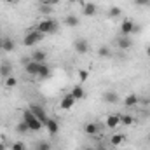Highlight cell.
Instances as JSON below:
<instances>
[{
  "instance_id": "5bb4252c",
  "label": "cell",
  "mask_w": 150,
  "mask_h": 150,
  "mask_svg": "<svg viewBox=\"0 0 150 150\" xmlns=\"http://www.w3.org/2000/svg\"><path fill=\"white\" fill-rule=\"evenodd\" d=\"M84 133L89 134V136H96V134L100 133V126H98L96 122H87V124L84 126Z\"/></svg>"
},
{
  "instance_id": "277c9868",
  "label": "cell",
  "mask_w": 150,
  "mask_h": 150,
  "mask_svg": "<svg viewBox=\"0 0 150 150\" xmlns=\"http://www.w3.org/2000/svg\"><path fill=\"white\" fill-rule=\"evenodd\" d=\"M138 32H140V26H136L133 19H124L122 21V25H120V35L131 37L133 33H138Z\"/></svg>"
},
{
  "instance_id": "836d02e7",
  "label": "cell",
  "mask_w": 150,
  "mask_h": 150,
  "mask_svg": "<svg viewBox=\"0 0 150 150\" xmlns=\"http://www.w3.org/2000/svg\"><path fill=\"white\" fill-rule=\"evenodd\" d=\"M0 150H7V145L4 142H0Z\"/></svg>"
},
{
  "instance_id": "3957f363",
  "label": "cell",
  "mask_w": 150,
  "mask_h": 150,
  "mask_svg": "<svg viewBox=\"0 0 150 150\" xmlns=\"http://www.w3.org/2000/svg\"><path fill=\"white\" fill-rule=\"evenodd\" d=\"M44 40V33H40L38 30H33V32H28L25 38H23V44L26 45V47H35L38 42H42Z\"/></svg>"
},
{
  "instance_id": "52a82bcc",
  "label": "cell",
  "mask_w": 150,
  "mask_h": 150,
  "mask_svg": "<svg viewBox=\"0 0 150 150\" xmlns=\"http://www.w3.org/2000/svg\"><path fill=\"white\" fill-rule=\"evenodd\" d=\"M44 127L47 129V133L51 134V136H56L58 134V131H59V124H58V120H54V119H47V122L44 124Z\"/></svg>"
},
{
  "instance_id": "4316f807",
  "label": "cell",
  "mask_w": 150,
  "mask_h": 150,
  "mask_svg": "<svg viewBox=\"0 0 150 150\" xmlns=\"http://www.w3.org/2000/svg\"><path fill=\"white\" fill-rule=\"evenodd\" d=\"M122 14V11H120V7H117V5H112L110 9H108V18H119Z\"/></svg>"
},
{
  "instance_id": "9c48e42d",
  "label": "cell",
  "mask_w": 150,
  "mask_h": 150,
  "mask_svg": "<svg viewBox=\"0 0 150 150\" xmlns=\"http://www.w3.org/2000/svg\"><path fill=\"white\" fill-rule=\"evenodd\" d=\"M117 47L122 49V51L131 49V47H133V40H131V37H124V35H120V37L117 38Z\"/></svg>"
},
{
  "instance_id": "484cf974",
  "label": "cell",
  "mask_w": 150,
  "mask_h": 150,
  "mask_svg": "<svg viewBox=\"0 0 150 150\" xmlns=\"http://www.w3.org/2000/svg\"><path fill=\"white\" fill-rule=\"evenodd\" d=\"M98 54H100L101 58H110L112 51H110V47H108V45H101V47L98 49Z\"/></svg>"
},
{
  "instance_id": "ffe728a7",
  "label": "cell",
  "mask_w": 150,
  "mask_h": 150,
  "mask_svg": "<svg viewBox=\"0 0 150 150\" xmlns=\"http://www.w3.org/2000/svg\"><path fill=\"white\" fill-rule=\"evenodd\" d=\"M65 25H67V26H70V28H75V26H79V18H77L75 14H70V16H67V18H65Z\"/></svg>"
},
{
  "instance_id": "2e32d148",
  "label": "cell",
  "mask_w": 150,
  "mask_h": 150,
  "mask_svg": "<svg viewBox=\"0 0 150 150\" xmlns=\"http://www.w3.org/2000/svg\"><path fill=\"white\" fill-rule=\"evenodd\" d=\"M14 47H16V42H14L12 38H11V37L4 38V42H2V51H5V52H12V51H14Z\"/></svg>"
},
{
  "instance_id": "8d00e7d4",
  "label": "cell",
  "mask_w": 150,
  "mask_h": 150,
  "mask_svg": "<svg viewBox=\"0 0 150 150\" xmlns=\"http://www.w3.org/2000/svg\"><path fill=\"white\" fill-rule=\"evenodd\" d=\"M5 2H7V4H14L16 0H5Z\"/></svg>"
},
{
  "instance_id": "f35d334b",
  "label": "cell",
  "mask_w": 150,
  "mask_h": 150,
  "mask_svg": "<svg viewBox=\"0 0 150 150\" xmlns=\"http://www.w3.org/2000/svg\"><path fill=\"white\" fill-rule=\"evenodd\" d=\"M68 2H70V4H77V2H79V0H68Z\"/></svg>"
},
{
  "instance_id": "30bf717a",
  "label": "cell",
  "mask_w": 150,
  "mask_h": 150,
  "mask_svg": "<svg viewBox=\"0 0 150 150\" xmlns=\"http://www.w3.org/2000/svg\"><path fill=\"white\" fill-rule=\"evenodd\" d=\"M38 68H40V63L32 61V59H30L28 65H25V72L30 75V77H38Z\"/></svg>"
},
{
  "instance_id": "e575fe53",
  "label": "cell",
  "mask_w": 150,
  "mask_h": 150,
  "mask_svg": "<svg viewBox=\"0 0 150 150\" xmlns=\"http://www.w3.org/2000/svg\"><path fill=\"white\" fill-rule=\"evenodd\" d=\"M147 56H149V58H150V45H149V47H147Z\"/></svg>"
},
{
  "instance_id": "1f68e13d",
  "label": "cell",
  "mask_w": 150,
  "mask_h": 150,
  "mask_svg": "<svg viewBox=\"0 0 150 150\" xmlns=\"http://www.w3.org/2000/svg\"><path fill=\"white\" fill-rule=\"evenodd\" d=\"M40 11H42V12H44V14H49V12H51V7H49V5H47V4H44V5H42V7H40Z\"/></svg>"
},
{
  "instance_id": "ba28073f",
  "label": "cell",
  "mask_w": 150,
  "mask_h": 150,
  "mask_svg": "<svg viewBox=\"0 0 150 150\" xmlns=\"http://www.w3.org/2000/svg\"><path fill=\"white\" fill-rule=\"evenodd\" d=\"M107 127L108 129H117V126L120 124V113H110L108 117H107Z\"/></svg>"
},
{
  "instance_id": "7c38bea8",
  "label": "cell",
  "mask_w": 150,
  "mask_h": 150,
  "mask_svg": "<svg viewBox=\"0 0 150 150\" xmlns=\"http://www.w3.org/2000/svg\"><path fill=\"white\" fill-rule=\"evenodd\" d=\"M75 101H77V100H75L72 94H65L63 100H61V103H59V107H61V110H70L75 105Z\"/></svg>"
},
{
  "instance_id": "d6a6232c",
  "label": "cell",
  "mask_w": 150,
  "mask_h": 150,
  "mask_svg": "<svg viewBox=\"0 0 150 150\" xmlns=\"http://www.w3.org/2000/svg\"><path fill=\"white\" fill-rule=\"evenodd\" d=\"M59 0H44V4H47V5H54V4H58Z\"/></svg>"
},
{
  "instance_id": "9a60e30c",
  "label": "cell",
  "mask_w": 150,
  "mask_h": 150,
  "mask_svg": "<svg viewBox=\"0 0 150 150\" xmlns=\"http://www.w3.org/2000/svg\"><path fill=\"white\" fill-rule=\"evenodd\" d=\"M96 4L94 2H87V4H84V7H82V14L84 16H94L96 14Z\"/></svg>"
},
{
  "instance_id": "603a6c76",
  "label": "cell",
  "mask_w": 150,
  "mask_h": 150,
  "mask_svg": "<svg viewBox=\"0 0 150 150\" xmlns=\"http://www.w3.org/2000/svg\"><path fill=\"white\" fill-rule=\"evenodd\" d=\"M16 131H18L19 134H26V133L30 131V127H28V124H26L25 120H21V122H18V126H16Z\"/></svg>"
},
{
  "instance_id": "74e56055",
  "label": "cell",
  "mask_w": 150,
  "mask_h": 150,
  "mask_svg": "<svg viewBox=\"0 0 150 150\" xmlns=\"http://www.w3.org/2000/svg\"><path fill=\"white\" fill-rule=\"evenodd\" d=\"M2 42H4V38L0 37V51H2Z\"/></svg>"
},
{
  "instance_id": "83f0119b",
  "label": "cell",
  "mask_w": 150,
  "mask_h": 150,
  "mask_svg": "<svg viewBox=\"0 0 150 150\" xmlns=\"http://www.w3.org/2000/svg\"><path fill=\"white\" fill-rule=\"evenodd\" d=\"M37 150H51V145L47 143V142H44V140H40L37 143Z\"/></svg>"
},
{
  "instance_id": "ac0fdd59",
  "label": "cell",
  "mask_w": 150,
  "mask_h": 150,
  "mask_svg": "<svg viewBox=\"0 0 150 150\" xmlns=\"http://www.w3.org/2000/svg\"><path fill=\"white\" fill-rule=\"evenodd\" d=\"M103 100H105V103L113 105V103H117V101H119V94H117V93H113V91H107V93L103 94Z\"/></svg>"
},
{
  "instance_id": "7a4b0ae2",
  "label": "cell",
  "mask_w": 150,
  "mask_h": 150,
  "mask_svg": "<svg viewBox=\"0 0 150 150\" xmlns=\"http://www.w3.org/2000/svg\"><path fill=\"white\" fill-rule=\"evenodd\" d=\"M23 120L28 124V127H30V131H33V133H37V131H42V127H44V124L38 120L37 117L33 115V113L30 112V110H25L23 112Z\"/></svg>"
},
{
  "instance_id": "cb8c5ba5",
  "label": "cell",
  "mask_w": 150,
  "mask_h": 150,
  "mask_svg": "<svg viewBox=\"0 0 150 150\" xmlns=\"http://www.w3.org/2000/svg\"><path fill=\"white\" fill-rule=\"evenodd\" d=\"M122 142H124V136H122V134H112V138H110V145H112V147L122 145Z\"/></svg>"
},
{
  "instance_id": "d4e9b609",
  "label": "cell",
  "mask_w": 150,
  "mask_h": 150,
  "mask_svg": "<svg viewBox=\"0 0 150 150\" xmlns=\"http://www.w3.org/2000/svg\"><path fill=\"white\" fill-rule=\"evenodd\" d=\"M133 122H134V117H133V115H129V113L120 115V124H124V126H131Z\"/></svg>"
},
{
  "instance_id": "8992f818",
  "label": "cell",
  "mask_w": 150,
  "mask_h": 150,
  "mask_svg": "<svg viewBox=\"0 0 150 150\" xmlns=\"http://www.w3.org/2000/svg\"><path fill=\"white\" fill-rule=\"evenodd\" d=\"M74 49H75V52H79V54H86L89 51V42L86 38H77L74 42Z\"/></svg>"
},
{
  "instance_id": "6da1fadb",
  "label": "cell",
  "mask_w": 150,
  "mask_h": 150,
  "mask_svg": "<svg viewBox=\"0 0 150 150\" xmlns=\"http://www.w3.org/2000/svg\"><path fill=\"white\" fill-rule=\"evenodd\" d=\"M37 30L40 33H44V35H54V33H58V30H59V23H58L54 18H44V19L38 21Z\"/></svg>"
},
{
  "instance_id": "f546056e",
  "label": "cell",
  "mask_w": 150,
  "mask_h": 150,
  "mask_svg": "<svg viewBox=\"0 0 150 150\" xmlns=\"http://www.w3.org/2000/svg\"><path fill=\"white\" fill-rule=\"evenodd\" d=\"M134 5H138V7H150V0H134Z\"/></svg>"
},
{
  "instance_id": "4fadbf2b",
  "label": "cell",
  "mask_w": 150,
  "mask_h": 150,
  "mask_svg": "<svg viewBox=\"0 0 150 150\" xmlns=\"http://www.w3.org/2000/svg\"><path fill=\"white\" fill-rule=\"evenodd\" d=\"M11 75H12V65L5 59V61L0 63V77H2V79H7V77H11Z\"/></svg>"
},
{
  "instance_id": "4dcf8cb0",
  "label": "cell",
  "mask_w": 150,
  "mask_h": 150,
  "mask_svg": "<svg viewBox=\"0 0 150 150\" xmlns=\"http://www.w3.org/2000/svg\"><path fill=\"white\" fill-rule=\"evenodd\" d=\"M12 150H26V147L23 142H16V143H12Z\"/></svg>"
},
{
  "instance_id": "5b68a950",
  "label": "cell",
  "mask_w": 150,
  "mask_h": 150,
  "mask_svg": "<svg viewBox=\"0 0 150 150\" xmlns=\"http://www.w3.org/2000/svg\"><path fill=\"white\" fill-rule=\"evenodd\" d=\"M28 110H30V112L33 113V115L37 117L38 120L42 122V124H45V122H47V119H49V117H47V113H45V110H44V108H42L40 105H33V103H32Z\"/></svg>"
},
{
  "instance_id": "7402d4cb",
  "label": "cell",
  "mask_w": 150,
  "mask_h": 150,
  "mask_svg": "<svg viewBox=\"0 0 150 150\" xmlns=\"http://www.w3.org/2000/svg\"><path fill=\"white\" fill-rule=\"evenodd\" d=\"M70 94L74 96L75 100H82V98H84V87H82V86H75Z\"/></svg>"
},
{
  "instance_id": "8fae6325",
  "label": "cell",
  "mask_w": 150,
  "mask_h": 150,
  "mask_svg": "<svg viewBox=\"0 0 150 150\" xmlns=\"http://www.w3.org/2000/svg\"><path fill=\"white\" fill-rule=\"evenodd\" d=\"M30 59L32 61H37V63H45L47 61V52L45 51H40V49H35L30 54Z\"/></svg>"
},
{
  "instance_id": "44dd1931",
  "label": "cell",
  "mask_w": 150,
  "mask_h": 150,
  "mask_svg": "<svg viewBox=\"0 0 150 150\" xmlns=\"http://www.w3.org/2000/svg\"><path fill=\"white\" fill-rule=\"evenodd\" d=\"M4 84H5V87H7V89H14V87L18 86V79H16L14 75H11V77L4 79Z\"/></svg>"
},
{
  "instance_id": "f1b7e54d",
  "label": "cell",
  "mask_w": 150,
  "mask_h": 150,
  "mask_svg": "<svg viewBox=\"0 0 150 150\" xmlns=\"http://www.w3.org/2000/svg\"><path fill=\"white\" fill-rule=\"evenodd\" d=\"M79 79H80L82 82H86V80L89 79V72H87V70H79Z\"/></svg>"
},
{
  "instance_id": "e0dca14e",
  "label": "cell",
  "mask_w": 150,
  "mask_h": 150,
  "mask_svg": "<svg viewBox=\"0 0 150 150\" xmlns=\"http://www.w3.org/2000/svg\"><path fill=\"white\" fill-rule=\"evenodd\" d=\"M138 101H140V100H138V96H136V94H127V96L124 98V105H126L127 108L136 107V105H138Z\"/></svg>"
},
{
  "instance_id": "ab89813d",
  "label": "cell",
  "mask_w": 150,
  "mask_h": 150,
  "mask_svg": "<svg viewBox=\"0 0 150 150\" xmlns=\"http://www.w3.org/2000/svg\"><path fill=\"white\" fill-rule=\"evenodd\" d=\"M149 142H150V133H149Z\"/></svg>"
},
{
  "instance_id": "d6986e66",
  "label": "cell",
  "mask_w": 150,
  "mask_h": 150,
  "mask_svg": "<svg viewBox=\"0 0 150 150\" xmlns=\"http://www.w3.org/2000/svg\"><path fill=\"white\" fill-rule=\"evenodd\" d=\"M38 77H40V79H49V77H51V68H49L45 63H40V68H38Z\"/></svg>"
},
{
  "instance_id": "d590c367",
  "label": "cell",
  "mask_w": 150,
  "mask_h": 150,
  "mask_svg": "<svg viewBox=\"0 0 150 150\" xmlns=\"http://www.w3.org/2000/svg\"><path fill=\"white\" fill-rule=\"evenodd\" d=\"M84 150H96V149H94V147H86Z\"/></svg>"
}]
</instances>
